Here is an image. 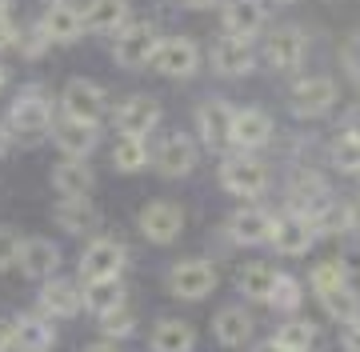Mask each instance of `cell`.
<instances>
[{
  "instance_id": "6da1fadb",
  "label": "cell",
  "mask_w": 360,
  "mask_h": 352,
  "mask_svg": "<svg viewBox=\"0 0 360 352\" xmlns=\"http://www.w3.org/2000/svg\"><path fill=\"white\" fill-rule=\"evenodd\" d=\"M220 184H224V193L252 200V196H260L269 188V164L257 160L252 152H236V157H229L220 164Z\"/></svg>"
},
{
  "instance_id": "7a4b0ae2",
  "label": "cell",
  "mask_w": 360,
  "mask_h": 352,
  "mask_svg": "<svg viewBox=\"0 0 360 352\" xmlns=\"http://www.w3.org/2000/svg\"><path fill=\"white\" fill-rule=\"evenodd\" d=\"M168 292L180 300H205L217 292V268L208 261H180L168 268Z\"/></svg>"
},
{
  "instance_id": "3957f363",
  "label": "cell",
  "mask_w": 360,
  "mask_h": 352,
  "mask_svg": "<svg viewBox=\"0 0 360 352\" xmlns=\"http://www.w3.org/2000/svg\"><path fill=\"white\" fill-rule=\"evenodd\" d=\"M156 44H160V37H156V28L148 25V20L124 25V28H120V37H116V65H124V68L153 65Z\"/></svg>"
},
{
  "instance_id": "277c9868",
  "label": "cell",
  "mask_w": 360,
  "mask_h": 352,
  "mask_svg": "<svg viewBox=\"0 0 360 352\" xmlns=\"http://www.w3.org/2000/svg\"><path fill=\"white\" fill-rule=\"evenodd\" d=\"M196 65H200V48H196L188 37H165L156 44V56H153V68L168 80H184L193 77Z\"/></svg>"
},
{
  "instance_id": "5b68a950",
  "label": "cell",
  "mask_w": 360,
  "mask_h": 352,
  "mask_svg": "<svg viewBox=\"0 0 360 352\" xmlns=\"http://www.w3.org/2000/svg\"><path fill=\"white\" fill-rule=\"evenodd\" d=\"M269 245L276 248L281 256H304V252L316 245V228H312V221H309V216H300V212L272 216Z\"/></svg>"
},
{
  "instance_id": "8992f818",
  "label": "cell",
  "mask_w": 360,
  "mask_h": 352,
  "mask_svg": "<svg viewBox=\"0 0 360 352\" xmlns=\"http://www.w3.org/2000/svg\"><path fill=\"white\" fill-rule=\"evenodd\" d=\"M288 105L300 120H316L324 117L328 108L336 105V84L333 77H304L292 84V96H288Z\"/></svg>"
},
{
  "instance_id": "52a82bcc",
  "label": "cell",
  "mask_w": 360,
  "mask_h": 352,
  "mask_svg": "<svg viewBox=\"0 0 360 352\" xmlns=\"http://www.w3.org/2000/svg\"><path fill=\"white\" fill-rule=\"evenodd\" d=\"M124 261H129L124 245L101 236V240H92V245L84 248V256H80V276H84V280H108V276L124 273Z\"/></svg>"
},
{
  "instance_id": "ba28073f",
  "label": "cell",
  "mask_w": 360,
  "mask_h": 352,
  "mask_svg": "<svg viewBox=\"0 0 360 352\" xmlns=\"http://www.w3.org/2000/svg\"><path fill=\"white\" fill-rule=\"evenodd\" d=\"M8 124H13V132L20 136V141L32 144L52 129V105L44 100V96H37V92H28V96H20V100L13 105Z\"/></svg>"
},
{
  "instance_id": "9c48e42d",
  "label": "cell",
  "mask_w": 360,
  "mask_h": 352,
  "mask_svg": "<svg viewBox=\"0 0 360 352\" xmlns=\"http://www.w3.org/2000/svg\"><path fill=\"white\" fill-rule=\"evenodd\" d=\"M60 105H65V117L96 124V120L104 117L108 100H104V89L96 84V80L77 77V80H68V84H65V96H60Z\"/></svg>"
},
{
  "instance_id": "30bf717a",
  "label": "cell",
  "mask_w": 360,
  "mask_h": 352,
  "mask_svg": "<svg viewBox=\"0 0 360 352\" xmlns=\"http://www.w3.org/2000/svg\"><path fill=\"white\" fill-rule=\"evenodd\" d=\"M141 233L153 240V245H172L180 233H184V212L172 204V200H153L141 209Z\"/></svg>"
},
{
  "instance_id": "8fae6325",
  "label": "cell",
  "mask_w": 360,
  "mask_h": 352,
  "mask_svg": "<svg viewBox=\"0 0 360 352\" xmlns=\"http://www.w3.org/2000/svg\"><path fill=\"white\" fill-rule=\"evenodd\" d=\"M153 164L160 176H168V181H176V176H188V172L196 169V144L184 136V132H172V136H165L160 141V148L153 152Z\"/></svg>"
},
{
  "instance_id": "7c38bea8",
  "label": "cell",
  "mask_w": 360,
  "mask_h": 352,
  "mask_svg": "<svg viewBox=\"0 0 360 352\" xmlns=\"http://www.w3.org/2000/svg\"><path fill=\"white\" fill-rule=\"evenodd\" d=\"M304 48H309L304 32L296 25H284V28H276V32H269V40H264V60H269L276 72H288V68H296L304 60Z\"/></svg>"
},
{
  "instance_id": "4fadbf2b",
  "label": "cell",
  "mask_w": 360,
  "mask_h": 352,
  "mask_svg": "<svg viewBox=\"0 0 360 352\" xmlns=\"http://www.w3.org/2000/svg\"><path fill=\"white\" fill-rule=\"evenodd\" d=\"M272 141V117L264 108H236L232 112V144L240 152H252Z\"/></svg>"
},
{
  "instance_id": "5bb4252c",
  "label": "cell",
  "mask_w": 360,
  "mask_h": 352,
  "mask_svg": "<svg viewBox=\"0 0 360 352\" xmlns=\"http://www.w3.org/2000/svg\"><path fill=\"white\" fill-rule=\"evenodd\" d=\"M40 28L49 32L52 44H72V40L84 37V13H80L77 4H68V0H52L49 8H44Z\"/></svg>"
},
{
  "instance_id": "9a60e30c",
  "label": "cell",
  "mask_w": 360,
  "mask_h": 352,
  "mask_svg": "<svg viewBox=\"0 0 360 352\" xmlns=\"http://www.w3.org/2000/svg\"><path fill=\"white\" fill-rule=\"evenodd\" d=\"M212 68L220 77H245L257 68V53L245 37H220L212 44Z\"/></svg>"
},
{
  "instance_id": "2e32d148",
  "label": "cell",
  "mask_w": 360,
  "mask_h": 352,
  "mask_svg": "<svg viewBox=\"0 0 360 352\" xmlns=\"http://www.w3.org/2000/svg\"><path fill=\"white\" fill-rule=\"evenodd\" d=\"M16 264H20V273L28 280H52V273L60 268V248L52 245V240H44V236H32V240L20 245Z\"/></svg>"
},
{
  "instance_id": "e0dca14e",
  "label": "cell",
  "mask_w": 360,
  "mask_h": 352,
  "mask_svg": "<svg viewBox=\"0 0 360 352\" xmlns=\"http://www.w3.org/2000/svg\"><path fill=\"white\" fill-rule=\"evenodd\" d=\"M220 20H224V32L229 37H252L264 28L269 13H264V0H224V8H220Z\"/></svg>"
},
{
  "instance_id": "ac0fdd59",
  "label": "cell",
  "mask_w": 360,
  "mask_h": 352,
  "mask_svg": "<svg viewBox=\"0 0 360 352\" xmlns=\"http://www.w3.org/2000/svg\"><path fill=\"white\" fill-rule=\"evenodd\" d=\"M52 141H56V148H60L68 160H84L92 148H96V124L65 117L60 124H52Z\"/></svg>"
},
{
  "instance_id": "d6986e66",
  "label": "cell",
  "mask_w": 360,
  "mask_h": 352,
  "mask_svg": "<svg viewBox=\"0 0 360 352\" xmlns=\"http://www.w3.org/2000/svg\"><path fill=\"white\" fill-rule=\"evenodd\" d=\"M288 204H292V212H300V216H312L321 204H328V184H324L321 172H312V169L296 172L292 184H288Z\"/></svg>"
},
{
  "instance_id": "ffe728a7",
  "label": "cell",
  "mask_w": 360,
  "mask_h": 352,
  "mask_svg": "<svg viewBox=\"0 0 360 352\" xmlns=\"http://www.w3.org/2000/svg\"><path fill=\"white\" fill-rule=\"evenodd\" d=\"M232 112L236 108H229L224 100H205V105L196 108V129H200L208 148L232 144Z\"/></svg>"
},
{
  "instance_id": "44dd1931",
  "label": "cell",
  "mask_w": 360,
  "mask_h": 352,
  "mask_svg": "<svg viewBox=\"0 0 360 352\" xmlns=\"http://www.w3.org/2000/svg\"><path fill=\"white\" fill-rule=\"evenodd\" d=\"M156 120H160V105H156L153 96H129L124 105L116 108V129L129 132V136H144V132H153Z\"/></svg>"
},
{
  "instance_id": "7402d4cb",
  "label": "cell",
  "mask_w": 360,
  "mask_h": 352,
  "mask_svg": "<svg viewBox=\"0 0 360 352\" xmlns=\"http://www.w3.org/2000/svg\"><path fill=\"white\" fill-rule=\"evenodd\" d=\"M269 233H272V212L264 209H240L229 216V236L236 245H269Z\"/></svg>"
},
{
  "instance_id": "603a6c76",
  "label": "cell",
  "mask_w": 360,
  "mask_h": 352,
  "mask_svg": "<svg viewBox=\"0 0 360 352\" xmlns=\"http://www.w3.org/2000/svg\"><path fill=\"white\" fill-rule=\"evenodd\" d=\"M129 304V288L120 285V276H108V280H84V308L92 316L116 313Z\"/></svg>"
},
{
  "instance_id": "cb8c5ba5",
  "label": "cell",
  "mask_w": 360,
  "mask_h": 352,
  "mask_svg": "<svg viewBox=\"0 0 360 352\" xmlns=\"http://www.w3.org/2000/svg\"><path fill=\"white\" fill-rule=\"evenodd\" d=\"M212 337L224 344V348H240L245 340H252V316L240 308V304H229L212 316Z\"/></svg>"
},
{
  "instance_id": "d4e9b609",
  "label": "cell",
  "mask_w": 360,
  "mask_h": 352,
  "mask_svg": "<svg viewBox=\"0 0 360 352\" xmlns=\"http://www.w3.org/2000/svg\"><path fill=\"white\" fill-rule=\"evenodd\" d=\"M40 308L49 316H77L84 308V288H77L72 280H49L40 292Z\"/></svg>"
},
{
  "instance_id": "484cf974",
  "label": "cell",
  "mask_w": 360,
  "mask_h": 352,
  "mask_svg": "<svg viewBox=\"0 0 360 352\" xmlns=\"http://www.w3.org/2000/svg\"><path fill=\"white\" fill-rule=\"evenodd\" d=\"M129 25V0H89L84 32H120Z\"/></svg>"
},
{
  "instance_id": "4316f807",
  "label": "cell",
  "mask_w": 360,
  "mask_h": 352,
  "mask_svg": "<svg viewBox=\"0 0 360 352\" xmlns=\"http://www.w3.org/2000/svg\"><path fill=\"white\" fill-rule=\"evenodd\" d=\"M148 344H153V352H196V332H193V325L165 316V320L153 328Z\"/></svg>"
},
{
  "instance_id": "83f0119b",
  "label": "cell",
  "mask_w": 360,
  "mask_h": 352,
  "mask_svg": "<svg viewBox=\"0 0 360 352\" xmlns=\"http://www.w3.org/2000/svg\"><path fill=\"white\" fill-rule=\"evenodd\" d=\"M52 344H56V328L44 316H20L16 320V352H52Z\"/></svg>"
},
{
  "instance_id": "f1b7e54d",
  "label": "cell",
  "mask_w": 360,
  "mask_h": 352,
  "mask_svg": "<svg viewBox=\"0 0 360 352\" xmlns=\"http://www.w3.org/2000/svg\"><path fill=\"white\" fill-rule=\"evenodd\" d=\"M321 308L328 313V320H336V325H356L360 320V292L348 285H336L328 288V292H321Z\"/></svg>"
},
{
  "instance_id": "f546056e",
  "label": "cell",
  "mask_w": 360,
  "mask_h": 352,
  "mask_svg": "<svg viewBox=\"0 0 360 352\" xmlns=\"http://www.w3.org/2000/svg\"><path fill=\"white\" fill-rule=\"evenodd\" d=\"M276 268L272 264H264V261H257V264H245L240 273H236V288L245 292L248 300H272V288H276Z\"/></svg>"
},
{
  "instance_id": "4dcf8cb0",
  "label": "cell",
  "mask_w": 360,
  "mask_h": 352,
  "mask_svg": "<svg viewBox=\"0 0 360 352\" xmlns=\"http://www.w3.org/2000/svg\"><path fill=\"white\" fill-rule=\"evenodd\" d=\"M56 221L65 224L68 233H92L96 221H101V212L92 209L89 196H65V200L56 204Z\"/></svg>"
},
{
  "instance_id": "1f68e13d",
  "label": "cell",
  "mask_w": 360,
  "mask_h": 352,
  "mask_svg": "<svg viewBox=\"0 0 360 352\" xmlns=\"http://www.w3.org/2000/svg\"><path fill=\"white\" fill-rule=\"evenodd\" d=\"M52 184H56V193H65V196H89L96 176H92V169L84 160H65V164L52 169Z\"/></svg>"
},
{
  "instance_id": "d6a6232c",
  "label": "cell",
  "mask_w": 360,
  "mask_h": 352,
  "mask_svg": "<svg viewBox=\"0 0 360 352\" xmlns=\"http://www.w3.org/2000/svg\"><path fill=\"white\" fill-rule=\"evenodd\" d=\"M272 340H276L284 352H316L321 348V328L309 325V320H284Z\"/></svg>"
},
{
  "instance_id": "836d02e7",
  "label": "cell",
  "mask_w": 360,
  "mask_h": 352,
  "mask_svg": "<svg viewBox=\"0 0 360 352\" xmlns=\"http://www.w3.org/2000/svg\"><path fill=\"white\" fill-rule=\"evenodd\" d=\"M144 164H148V144H144V136L120 132L112 144V169L116 172H141Z\"/></svg>"
},
{
  "instance_id": "e575fe53",
  "label": "cell",
  "mask_w": 360,
  "mask_h": 352,
  "mask_svg": "<svg viewBox=\"0 0 360 352\" xmlns=\"http://www.w3.org/2000/svg\"><path fill=\"white\" fill-rule=\"evenodd\" d=\"M312 221V228H316V236H340V233H348V209L345 204H321V209L309 216Z\"/></svg>"
},
{
  "instance_id": "d590c367",
  "label": "cell",
  "mask_w": 360,
  "mask_h": 352,
  "mask_svg": "<svg viewBox=\"0 0 360 352\" xmlns=\"http://www.w3.org/2000/svg\"><path fill=\"white\" fill-rule=\"evenodd\" d=\"M300 300H304V288H300V280L296 276H276V288H272V308H281V313H296L300 308Z\"/></svg>"
},
{
  "instance_id": "8d00e7d4",
  "label": "cell",
  "mask_w": 360,
  "mask_h": 352,
  "mask_svg": "<svg viewBox=\"0 0 360 352\" xmlns=\"http://www.w3.org/2000/svg\"><path fill=\"white\" fill-rule=\"evenodd\" d=\"M101 328H104V337L108 340H124L136 332V313H132L129 304L124 308H116V313H104L101 316Z\"/></svg>"
},
{
  "instance_id": "74e56055",
  "label": "cell",
  "mask_w": 360,
  "mask_h": 352,
  "mask_svg": "<svg viewBox=\"0 0 360 352\" xmlns=\"http://www.w3.org/2000/svg\"><path fill=\"white\" fill-rule=\"evenodd\" d=\"M333 164L340 172H348V176H360V144L340 136V141L333 144Z\"/></svg>"
},
{
  "instance_id": "f35d334b",
  "label": "cell",
  "mask_w": 360,
  "mask_h": 352,
  "mask_svg": "<svg viewBox=\"0 0 360 352\" xmlns=\"http://www.w3.org/2000/svg\"><path fill=\"white\" fill-rule=\"evenodd\" d=\"M309 285H312V292L321 296V292H328V288L345 285V268H340L336 261H321L316 268H312V280H309Z\"/></svg>"
},
{
  "instance_id": "ab89813d",
  "label": "cell",
  "mask_w": 360,
  "mask_h": 352,
  "mask_svg": "<svg viewBox=\"0 0 360 352\" xmlns=\"http://www.w3.org/2000/svg\"><path fill=\"white\" fill-rule=\"evenodd\" d=\"M20 236H16V228H0V273L8 268V264H16V256H20Z\"/></svg>"
},
{
  "instance_id": "60d3db41",
  "label": "cell",
  "mask_w": 360,
  "mask_h": 352,
  "mask_svg": "<svg viewBox=\"0 0 360 352\" xmlns=\"http://www.w3.org/2000/svg\"><path fill=\"white\" fill-rule=\"evenodd\" d=\"M16 44H20V53H25V56H40V53H44V44H52V40H49V32L37 25V28H28V32H20Z\"/></svg>"
},
{
  "instance_id": "b9f144b4",
  "label": "cell",
  "mask_w": 360,
  "mask_h": 352,
  "mask_svg": "<svg viewBox=\"0 0 360 352\" xmlns=\"http://www.w3.org/2000/svg\"><path fill=\"white\" fill-rule=\"evenodd\" d=\"M340 268H345V276H360V240H352V245L340 248Z\"/></svg>"
},
{
  "instance_id": "7bdbcfd3",
  "label": "cell",
  "mask_w": 360,
  "mask_h": 352,
  "mask_svg": "<svg viewBox=\"0 0 360 352\" xmlns=\"http://www.w3.org/2000/svg\"><path fill=\"white\" fill-rule=\"evenodd\" d=\"M340 136H348V141L360 144V105H352L345 112V132H340Z\"/></svg>"
},
{
  "instance_id": "ee69618b",
  "label": "cell",
  "mask_w": 360,
  "mask_h": 352,
  "mask_svg": "<svg viewBox=\"0 0 360 352\" xmlns=\"http://www.w3.org/2000/svg\"><path fill=\"white\" fill-rule=\"evenodd\" d=\"M340 348H345V352H360V320H356V325H345V332H340Z\"/></svg>"
},
{
  "instance_id": "f6af8a7d",
  "label": "cell",
  "mask_w": 360,
  "mask_h": 352,
  "mask_svg": "<svg viewBox=\"0 0 360 352\" xmlns=\"http://www.w3.org/2000/svg\"><path fill=\"white\" fill-rule=\"evenodd\" d=\"M16 37H20V32H16L13 16H4V20H0V53H4V48H13Z\"/></svg>"
},
{
  "instance_id": "bcb514c9",
  "label": "cell",
  "mask_w": 360,
  "mask_h": 352,
  "mask_svg": "<svg viewBox=\"0 0 360 352\" xmlns=\"http://www.w3.org/2000/svg\"><path fill=\"white\" fill-rule=\"evenodd\" d=\"M13 340H16V325L0 320V352H13Z\"/></svg>"
},
{
  "instance_id": "7dc6e473",
  "label": "cell",
  "mask_w": 360,
  "mask_h": 352,
  "mask_svg": "<svg viewBox=\"0 0 360 352\" xmlns=\"http://www.w3.org/2000/svg\"><path fill=\"white\" fill-rule=\"evenodd\" d=\"M345 209H348V228H352V233H360V196H356V200H348Z\"/></svg>"
},
{
  "instance_id": "c3c4849f",
  "label": "cell",
  "mask_w": 360,
  "mask_h": 352,
  "mask_svg": "<svg viewBox=\"0 0 360 352\" xmlns=\"http://www.w3.org/2000/svg\"><path fill=\"white\" fill-rule=\"evenodd\" d=\"M348 68H352V72L360 77V37L352 40V44H348Z\"/></svg>"
},
{
  "instance_id": "681fc988",
  "label": "cell",
  "mask_w": 360,
  "mask_h": 352,
  "mask_svg": "<svg viewBox=\"0 0 360 352\" xmlns=\"http://www.w3.org/2000/svg\"><path fill=\"white\" fill-rule=\"evenodd\" d=\"M252 352H284V348H281V344H276V340H264V344H257V348H252Z\"/></svg>"
},
{
  "instance_id": "f907efd6",
  "label": "cell",
  "mask_w": 360,
  "mask_h": 352,
  "mask_svg": "<svg viewBox=\"0 0 360 352\" xmlns=\"http://www.w3.org/2000/svg\"><path fill=\"white\" fill-rule=\"evenodd\" d=\"M188 8H212V4H220V0H184Z\"/></svg>"
},
{
  "instance_id": "816d5d0a",
  "label": "cell",
  "mask_w": 360,
  "mask_h": 352,
  "mask_svg": "<svg viewBox=\"0 0 360 352\" xmlns=\"http://www.w3.org/2000/svg\"><path fill=\"white\" fill-rule=\"evenodd\" d=\"M84 352H116V344H108V340H101V344H92V348H84Z\"/></svg>"
},
{
  "instance_id": "f5cc1de1",
  "label": "cell",
  "mask_w": 360,
  "mask_h": 352,
  "mask_svg": "<svg viewBox=\"0 0 360 352\" xmlns=\"http://www.w3.org/2000/svg\"><path fill=\"white\" fill-rule=\"evenodd\" d=\"M4 148H8V136H4V129H0V157H4Z\"/></svg>"
},
{
  "instance_id": "db71d44e",
  "label": "cell",
  "mask_w": 360,
  "mask_h": 352,
  "mask_svg": "<svg viewBox=\"0 0 360 352\" xmlns=\"http://www.w3.org/2000/svg\"><path fill=\"white\" fill-rule=\"evenodd\" d=\"M4 16H8V0H0V20H4Z\"/></svg>"
},
{
  "instance_id": "11a10c76",
  "label": "cell",
  "mask_w": 360,
  "mask_h": 352,
  "mask_svg": "<svg viewBox=\"0 0 360 352\" xmlns=\"http://www.w3.org/2000/svg\"><path fill=\"white\" fill-rule=\"evenodd\" d=\"M4 80H8V72H4V65H0V89H4Z\"/></svg>"
},
{
  "instance_id": "9f6ffc18",
  "label": "cell",
  "mask_w": 360,
  "mask_h": 352,
  "mask_svg": "<svg viewBox=\"0 0 360 352\" xmlns=\"http://www.w3.org/2000/svg\"><path fill=\"white\" fill-rule=\"evenodd\" d=\"M276 4H296V0H276Z\"/></svg>"
}]
</instances>
